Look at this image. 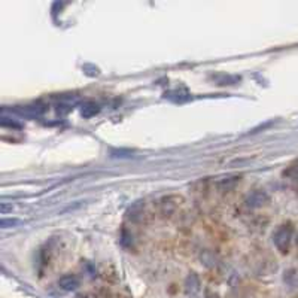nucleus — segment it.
I'll list each match as a JSON object with an SVG mask.
<instances>
[{
  "instance_id": "nucleus-1",
  "label": "nucleus",
  "mask_w": 298,
  "mask_h": 298,
  "mask_svg": "<svg viewBox=\"0 0 298 298\" xmlns=\"http://www.w3.org/2000/svg\"><path fill=\"white\" fill-rule=\"evenodd\" d=\"M291 239H292V227L291 224H286V225H280L275 233H273V243L278 247V251L280 254H288L289 251V244H291Z\"/></svg>"
},
{
  "instance_id": "nucleus-2",
  "label": "nucleus",
  "mask_w": 298,
  "mask_h": 298,
  "mask_svg": "<svg viewBox=\"0 0 298 298\" xmlns=\"http://www.w3.org/2000/svg\"><path fill=\"white\" fill-rule=\"evenodd\" d=\"M268 202V195L265 191H254L249 197L246 198V206L249 207H260Z\"/></svg>"
},
{
  "instance_id": "nucleus-3",
  "label": "nucleus",
  "mask_w": 298,
  "mask_h": 298,
  "mask_svg": "<svg viewBox=\"0 0 298 298\" xmlns=\"http://www.w3.org/2000/svg\"><path fill=\"white\" fill-rule=\"evenodd\" d=\"M200 279L195 275V273H189L186 280H185V289L188 292V295H197L200 292Z\"/></svg>"
},
{
  "instance_id": "nucleus-4",
  "label": "nucleus",
  "mask_w": 298,
  "mask_h": 298,
  "mask_svg": "<svg viewBox=\"0 0 298 298\" xmlns=\"http://www.w3.org/2000/svg\"><path fill=\"white\" fill-rule=\"evenodd\" d=\"M58 285L61 289L64 291H74L78 286H79V280L76 276H72V275H67V276H63L60 280H58Z\"/></svg>"
},
{
  "instance_id": "nucleus-5",
  "label": "nucleus",
  "mask_w": 298,
  "mask_h": 298,
  "mask_svg": "<svg viewBox=\"0 0 298 298\" xmlns=\"http://www.w3.org/2000/svg\"><path fill=\"white\" fill-rule=\"evenodd\" d=\"M285 282L292 286V288H298V268H289L285 271V276H283Z\"/></svg>"
},
{
  "instance_id": "nucleus-6",
  "label": "nucleus",
  "mask_w": 298,
  "mask_h": 298,
  "mask_svg": "<svg viewBox=\"0 0 298 298\" xmlns=\"http://www.w3.org/2000/svg\"><path fill=\"white\" fill-rule=\"evenodd\" d=\"M237 181H239V178H224L218 185H219V188L221 189H224V191H227V189H230V188H233L236 184H237Z\"/></svg>"
},
{
  "instance_id": "nucleus-7",
  "label": "nucleus",
  "mask_w": 298,
  "mask_h": 298,
  "mask_svg": "<svg viewBox=\"0 0 298 298\" xmlns=\"http://www.w3.org/2000/svg\"><path fill=\"white\" fill-rule=\"evenodd\" d=\"M95 112H98V106L94 105V103H87V105L84 106V109H82V115H84V116H91V115H94Z\"/></svg>"
},
{
  "instance_id": "nucleus-8",
  "label": "nucleus",
  "mask_w": 298,
  "mask_h": 298,
  "mask_svg": "<svg viewBox=\"0 0 298 298\" xmlns=\"http://www.w3.org/2000/svg\"><path fill=\"white\" fill-rule=\"evenodd\" d=\"M286 175L291 176V178H294V179H298V163L294 164V166H291V168L286 171Z\"/></svg>"
},
{
  "instance_id": "nucleus-9",
  "label": "nucleus",
  "mask_w": 298,
  "mask_h": 298,
  "mask_svg": "<svg viewBox=\"0 0 298 298\" xmlns=\"http://www.w3.org/2000/svg\"><path fill=\"white\" fill-rule=\"evenodd\" d=\"M8 224H9V225H15V224H18V221H17V219H12V221H6V219H2V227H3V228H6V225H8Z\"/></svg>"
},
{
  "instance_id": "nucleus-10",
  "label": "nucleus",
  "mask_w": 298,
  "mask_h": 298,
  "mask_svg": "<svg viewBox=\"0 0 298 298\" xmlns=\"http://www.w3.org/2000/svg\"><path fill=\"white\" fill-rule=\"evenodd\" d=\"M206 298H221L216 292H212V291H206Z\"/></svg>"
},
{
  "instance_id": "nucleus-11",
  "label": "nucleus",
  "mask_w": 298,
  "mask_h": 298,
  "mask_svg": "<svg viewBox=\"0 0 298 298\" xmlns=\"http://www.w3.org/2000/svg\"><path fill=\"white\" fill-rule=\"evenodd\" d=\"M295 240H297V246H298V234H297V239H295Z\"/></svg>"
}]
</instances>
